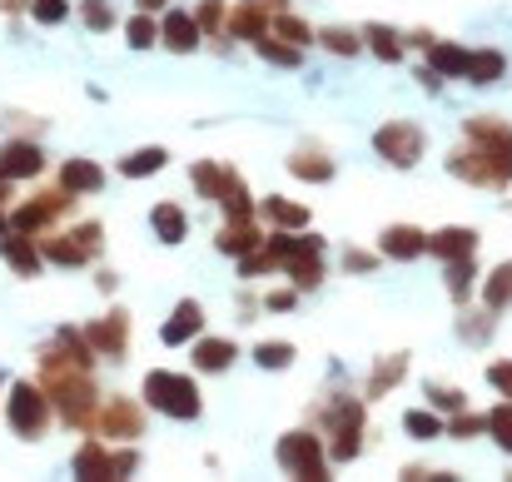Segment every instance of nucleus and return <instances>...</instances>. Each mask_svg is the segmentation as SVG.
I'll use <instances>...</instances> for the list:
<instances>
[{
	"label": "nucleus",
	"mask_w": 512,
	"mask_h": 482,
	"mask_svg": "<svg viewBox=\"0 0 512 482\" xmlns=\"http://www.w3.org/2000/svg\"><path fill=\"white\" fill-rule=\"evenodd\" d=\"M40 388L50 398V408L60 413V423L80 428V433H95V418H100V393H95V378L90 368H80L60 343H50L40 353Z\"/></svg>",
	"instance_id": "f257e3e1"
},
{
	"label": "nucleus",
	"mask_w": 512,
	"mask_h": 482,
	"mask_svg": "<svg viewBox=\"0 0 512 482\" xmlns=\"http://www.w3.org/2000/svg\"><path fill=\"white\" fill-rule=\"evenodd\" d=\"M145 408L179 418V423H194L204 413V398H199V383L189 373H174V368H150L145 373V388H140Z\"/></svg>",
	"instance_id": "f03ea898"
},
{
	"label": "nucleus",
	"mask_w": 512,
	"mask_h": 482,
	"mask_svg": "<svg viewBox=\"0 0 512 482\" xmlns=\"http://www.w3.org/2000/svg\"><path fill=\"white\" fill-rule=\"evenodd\" d=\"M40 259L45 264H60V269H80V264H95L100 249H105V224L100 219H85L75 229H45L40 239Z\"/></svg>",
	"instance_id": "7ed1b4c3"
},
{
	"label": "nucleus",
	"mask_w": 512,
	"mask_h": 482,
	"mask_svg": "<svg viewBox=\"0 0 512 482\" xmlns=\"http://www.w3.org/2000/svg\"><path fill=\"white\" fill-rule=\"evenodd\" d=\"M319 418L329 423V463H353L358 453H363V433H368V418H363V398H329L324 408H319Z\"/></svg>",
	"instance_id": "20e7f679"
},
{
	"label": "nucleus",
	"mask_w": 512,
	"mask_h": 482,
	"mask_svg": "<svg viewBox=\"0 0 512 482\" xmlns=\"http://www.w3.org/2000/svg\"><path fill=\"white\" fill-rule=\"evenodd\" d=\"M50 413H55V408H50V398H45L40 383H30V378H15V383H10V393H5V423H10L25 443L45 438Z\"/></svg>",
	"instance_id": "39448f33"
},
{
	"label": "nucleus",
	"mask_w": 512,
	"mask_h": 482,
	"mask_svg": "<svg viewBox=\"0 0 512 482\" xmlns=\"http://www.w3.org/2000/svg\"><path fill=\"white\" fill-rule=\"evenodd\" d=\"M274 458H279V468H284L289 478L329 482V453H324V443H319L309 428L284 433V438H279V448H274Z\"/></svg>",
	"instance_id": "423d86ee"
},
{
	"label": "nucleus",
	"mask_w": 512,
	"mask_h": 482,
	"mask_svg": "<svg viewBox=\"0 0 512 482\" xmlns=\"http://www.w3.org/2000/svg\"><path fill=\"white\" fill-rule=\"evenodd\" d=\"M463 135H468V145L483 150V160L493 164L498 189H508L512 184V125L508 120H498V115H473V120L463 125Z\"/></svg>",
	"instance_id": "0eeeda50"
},
{
	"label": "nucleus",
	"mask_w": 512,
	"mask_h": 482,
	"mask_svg": "<svg viewBox=\"0 0 512 482\" xmlns=\"http://www.w3.org/2000/svg\"><path fill=\"white\" fill-rule=\"evenodd\" d=\"M75 199H80V194H70L65 184L40 189V194L20 199V209L10 214V229H20V234H45V229H50L60 214H70V209H75Z\"/></svg>",
	"instance_id": "6e6552de"
},
{
	"label": "nucleus",
	"mask_w": 512,
	"mask_h": 482,
	"mask_svg": "<svg viewBox=\"0 0 512 482\" xmlns=\"http://www.w3.org/2000/svg\"><path fill=\"white\" fill-rule=\"evenodd\" d=\"M373 150H378V160H388L393 169H413L423 160V150H428V135L413 120H388V125H378Z\"/></svg>",
	"instance_id": "1a4fd4ad"
},
{
	"label": "nucleus",
	"mask_w": 512,
	"mask_h": 482,
	"mask_svg": "<svg viewBox=\"0 0 512 482\" xmlns=\"http://www.w3.org/2000/svg\"><path fill=\"white\" fill-rule=\"evenodd\" d=\"M95 438H110V443H135L145 438V408L135 398H105L100 403V418H95Z\"/></svg>",
	"instance_id": "9d476101"
},
{
	"label": "nucleus",
	"mask_w": 512,
	"mask_h": 482,
	"mask_svg": "<svg viewBox=\"0 0 512 482\" xmlns=\"http://www.w3.org/2000/svg\"><path fill=\"white\" fill-rule=\"evenodd\" d=\"M85 343L95 348V358H110V363H120V358H125V348H130V314H125V309H110V314H100V319L85 328Z\"/></svg>",
	"instance_id": "9b49d317"
},
{
	"label": "nucleus",
	"mask_w": 512,
	"mask_h": 482,
	"mask_svg": "<svg viewBox=\"0 0 512 482\" xmlns=\"http://www.w3.org/2000/svg\"><path fill=\"white\" fill-rule=\"evenodd\" d=\"M45 150L35 145V140H25V135H10L5 145H0V174L5 179H40L45 174Z\"/></svg>",
	"instance_id": "f8f14e48"
},
{
	"label": "nucleus",
	"mask_w": 512,
	"mask_h": 482,
	"mask_svg": "<svg viewBox=\"0 0 512 482\" xmlns=\"http://www.w3.org/2000/svg\"><path fill=\"white\" fill-rule=\"evenodd\" d=\"M378 254H383V259H398V264H413V259L428 254V234H423L418 224H388V229L378 234Z\"/></svg>",
	"instance_id": "ddd939ff"
},
{
	"label": "nucleus",
	"mask_w": 512,
	"mask_h": 482,
	"mask_svg": "<svg viewBox=\"0 0 512 482\" xmlns=\"http://www.w3.org/2000/svg\"><path fill=\"white\" fill-rule=\"evenodd\" d=\"M0 259H5V269L20 274V279H35L40 264H45L35 234H20V229H5V239H0Z\"/></svg>",
	"instance_id": "4468645a"
},
{
	"label": "nucleus",
	"mask_w": 512,
	"mask_h": 482,
	"mask_svg": "<svg viewBox=\"0 0 512 482\" xmlns=\"http://www.w3.org/2000/svg\"><path fill=\"white\" fill-rule=\"evenodd\" d=\"M448 174L463 179V184H478V189H498V174H493V164L483 160L478 145H453L448 150Z\"/></svg>",
	"instance_id": "2eb2a0df"
},
{
	"label": "nucleus",
	"mask_w": 512,
	"mask_h": 482,
	"mask_svg": "<svg viewBox=\"0 0 512 482\" xmlns=\"http://www.w3.org/2000/svg\"><path fill=\"white\" fill-rule=\"evenodd\" d=\"M165 20H160V45L174 50V55H189V50H199L204 45V35H199V20L189 15V10H160Z\"/></svg>",
	"instance_id": "dca6fc26"
},
{
	"label": "nucleus",
	"mask_w": 512,
	"mask_h": 482,
	"mask_svg": "<svg viewBox=\"0 0 512 482\" xmlns=\"http://www.w3.org/2000/svg\"><path fill=\"white\" fill-rule=\"evenodd\" d=\"M199 333H204V304L199 299H179L174 314L165 319V328H160V343L179 348V343H194Z\"/></svg>",
	"instance_id": "f3484780"
},
{
	"label": "nucleus",
	"mask_w": 512,
	"mask_h": 482,
	"mask_svg": "<svg viewBox=\"0 0 512 482\" xmlns=\"http://www.w3.org/2000/svg\"><path fill=\"white\" fill-rule=\"evenodd\" d=\"M428 254H438L443 264H453V259H473V254H478V229H468V224H448V229L428 234Z\"/></svg>",
	"instance_id": "a211bd4d"
},
{
	"label": "nucleus",
	"mask_w": 512,
	"mask_h": 482,
	"mask_svg": "<svg viewBox=\"0 0 512 482\" xmlns=\"http://www.w3.org/2000/svg\"><path fill=\"white\" fill-rule=\"evenodd\" d=\"M259 244H264L259 214H254V219H229V224L214 234V249L229 254V259H239V254H249V249H259Z\"/></svg>",
	"instance_id": "6ab92c4d"
},
{
	"label": "nucleus",
	"mask_w": 512,
	"mask_h": 482,
	"mask_svg": "<svg viewBox=\"0 0 512 482\" xmlns=\"http://www.w3.org/2000/svg\"><path fill=\"white\" fill-rule=\"evenodd\" d=\"M75 478H85V482H115V468H110V448H105V438H85L80 443V453H75Z\"/></svg>",
	"instance_id": "aec40b11"
},
{
	"label": "nucleus",
	"mask_w": 512,
	"mask_h": 482,
	"mask_svg": "<svg viewBox=\"0 0 512 482\" xmlns=\"http://www.w3.org/2000/svg\"><path fill=\"white\" fill-rule=\"evenodd\" d=\"M214 204H219L229 219H254V214H259V204H254V194H249V184H244V174H239V169H229V174H224V184H219Z\"/></svg>",
	"instance_id": "412c9836"
},
{
	"label": "nucleus",
	"mask_w": 512,
	"mask_h": 482,
	"mask_svg": "<svg viewBox=\"0 0 512 482\" xmlns=\"http://www.w3.org/2000/svg\"><path fill=\"white\" fill-rule=\"evenodd\" d=\"M284 274H289V284H294L299 294L319 289V284L329 279V269H324V249H304V254H294V259L284 264Z\"/></svg>",
	"instance_id": "4be33fe9"
},
{
	"label": "nucleus",
	"mask_w": 512,
	"mask_h": 482,
	"mask_svg": "<svg viewBox=\"0 0 512 482\" xmlns=\"http://www.w3.org/2000/svg\"><path fill=\"white\" fill-rule=\"evenodd\" d=\"M55 184H65L70 194H100L105 189V169L95 160H60V179Z\"/></svg>",
	"instance_id": "5701e85b"
},
{
	"label": "nucleus",
	"mask_w": 512,
	"mask_h": 482,
	"mask_svg": "<svg viewBox=\"0 0 512 482\" xmlns=\"http://www.w3.org/2000/svg\"><path fill=\"white\" fill-rule=\"evenodd\" d=\"M150 229H155L160 244H184V234H189V214H184L174 199H160V204L150 209Z\"/></svg>",
	"instance_id": "b1692460"
},
{
	"label": "nucleus",
	"mask_w": 512,
	"mask_h": 482,
	"mask_svg": "<svg viewBox=\"0 0 512 482\" xmlns=\"http://www.w3.org/2000/svg\"><path fill=\"white\" fill-rule=\"evenodd\" d=\"M269 20H274L269 10H259V5H244V0H239V5L229 10V20H224V35H239V40H249V45H254L259 35H269Z\"/></svg>",
	"instance_id": "393cba45"
},
{
	"label": "nucleus",
	"mask_w": 512,
	"mask_h": 482,
	"mask_svg": "<svg viewBox=\"0 0 512 482\" xmlns=\"http://www.w3.org/2000/svg\"><path fill=\"white\" fill-rule=\"evenodd\" d=\"M508 75V55L503 50H468V70H463V80L468 85H498Z\"/></svg>",
	"instance_id": "a878e982"
},
{
	"label": "nucleus",
	"mask_w": 512,
	"mask_h": 482,
	"mask_svg": "<svg viewBox=\"0 0 512 482\" xmlns=\"http://www.w3.org/2000/svg\"><path fill=\"white\" fill-rule=\"evenodd\" d=\"M234 358H239L234 338H194V368L199 373H224Z\"/></svg>",
	"instance_id": "bb28decb"
},
{
	"label": "nucleus",
	"mask_w": 512,
	"mask_h": 482,
	"mask_svg": "<svg viewBox=\"0 0 512 482\" xmlns=\"http://www.w3.org/2000/svg\"><path fill=\"white\" fill-rule=\"evenodd\" d=\"M403 373H408V353H403V348H398V353H388V358H378V363H373V373H368V398L393 393V388L403 383Z\"/></svg>",
	"instance_id": "cd10ccee"
},
{
	"label": "nucleus",
	"mask_w": 512,
	"mask_h": 482,
	"mask_svg": "<svg viewBox=\"0 0 512 482\" xmlns=\"http://www.w3.org/2000/svg\"><path fill=\"white\" fill-rule=\"evenodd\" d=\"M363 50H373L383 65H398L403 60V35L393 25H378L373 20V25H363Z\"/></svg>",
	"instance_id": "c85d7f7f"
},
{
	"label": "nucleus",
	"mask_w": 512,
	"mask_h": 482,
	"mask_svg": "<svg viewBox=\"0 0 512 482\" xmlns=\"http://www.w3.org/2000/svg\"><path fill=\"white\" fill-rule=\"evenodd\" d=\"M259 214H264L274 229H309V209L294 204V199H284V194H269V199L259 204Z\"/></svg>",
	"instance_id": "c756f323"
},
{
	"label": "nucleus",
	"mask_w": 512,
	"mask_h": 482,
	"mask_svg": "<svg viewBox=\"0 0 512 482\" xmlns=\"http://www.w3.org/2000/svg\"><path fill=\"white\" fill-rule=\"evenodd\" d=\"M289 174L304 179V184H329V179L339 174V164L329 160V155H319V150H299V155L289 160Z\"/></svg>",
	"instance_id": "7c9ffc66"
},
{
	"label": "nucleus",
	"mask_w": 512,
	"mask_h": 482,
	"mask_svg": "<svg viewBox=\"0 0 512 482\" xmlns=\"http://www.w3.org/2000/svg\"><path fill=\"white\" fill-rule=\"evenodd\" d=\"M170 164V150L165 145H145V150H130L125 160H120V174L125 179H150V174H160Z\"/></svg>",
	"instance_id": "2f4dec72"
},
{
	"label": "nucleus",
	"mask_w": 512,
	"mask_h": 482,
	"mask_svg": "<svg viewBox=\"0 0 512 482\" xmlns=\"http://www.w3.org/2000/svg\"><path fill=\"white\" fill-rule=\"evenodd\" d=\"M508 304H512V259H503V264L488 269V279H483V309L503 314Z\"/></svg>",
	"instance_id": "473e14b6"
},
{
	"label": "nucleus",
	"mask_w": 512,
	"mask_h": 482,
	"mask_svg": "<svg viewBox=\"0 0 512 482\" xmlns=\"http://www.w3.org/2000/svg\"><path fill=\"white\" fill-rule=\"evenodd\" d=\"M428 70H438V75H463L468 70V50L463 45H453V40H433L428 45Z\"/></svg>",
	"instance_id": "72a5a7b5"
},
{
	"label": "nucleus",
	"mask_w": 512,
	"mask_h": 482,
	"mask_svg": "<svg viewBox=\"0 0 512 482\" xmlns=\"http://www.w3.org/2000/svg\"><path fill=\"white\" fill-rule=\"evenodd\" d=\"M194 20H199V35L219 50L224 45V20H229V5L224 0H199L194 5Z\"/></svg>",
	"instance_id": "f704fd0d"
},
{
	"label": "nucleus",
	"mask_w": 512,
	"mask_h": 482,
	"mask_svg": "<svg viewBox=\"0 0 512 482\" xmlns=\"http://www.w3.org/2000/svg\"><path fill=\"white\" fill-rule=\"evenodd\" d=\"M254 50H259V60H269V65H279V70H299V60H304V50L289 45V40H279V35H259Z\"/></svg>",
	"instance_id": "c9c22d12"
},
{
	"label": "nucleus",
	"mask_w": 512,
	"mask_h": 482,
	"mask_svg": "<svg viewBox=\"0 0 512 482\" xmlns=\"http://www.w3.org/2000/svg\"><path fill=\"white\" fill-rule=\"evenodd\" d=\"M294 358H299V348L284 343V338H264V343H254V363H259L264 373H284Z\"/></svg>",
	"instance_id": "e433bc0d"
},
{
	"label": "nucleus",
	"mask_w": 512,
	"mask_h": 482,
	"mask_svg": "<svg viewBox=\"0 0 512 482\" xmlns=\"http://www.w3.org/2000/svg\"><path fill=\"white\" fill-rule=\"evenodd\" d=\"M314 40H324V50H334L343 60H353L363 50V30H348V25H324V30H314Z\"/></svg>",
	"instance_id": "4c0bfd02"
},
{
	"label": "nucleus",
	"mask_w": 512,
	"mask_h": 482,
	"mask_svg": "<svg viewBox=\"0 0 512 482\" xmlns=\"http://www.w3.org/2000/svg\"><path fill=\"white\" fill-rule=\"evenodd\" d=\"M269 35H279V40H289V45H314V25L309 20H299V15H289V10H279L274 20H269Z\"/></svg>",
	"instance_id": "58836bf2"
},
{
	"label": "nucleus",
	"mask_w": 512,
	"mask_h": 482,
	"mask_svg": "<svg viewBox=\"0 0 512 482\" xmlns=\"http://www.w3.org/2000/svg\"><path fill=\"white\" fill-rule=\"evenodd\" d=\"M443 289H448L453 304H468V294H473V259H453V264H443Z\"/></svg>",
	"instance_id": "ea45409f"
},
{
	"label": "nucleus",
	"mask_w": 512,
	"mask_h": 482,
	"mask_svg": "<svg viewBox=\"0 0 512 482\" xmlns=\"http://www.w3.org/2000/svg\"><path fill=\"white\" fill-rule=\"evenodd\" d=\"M403 428H408V438H418V443L443 438V418H438V408H408V413H403Z\"/></svg>",
	"instance_id": "a19ab883"
},
{
	"label": "nucleus",
	"mask_w": 512,
	"mask_h": 482,
	"mask_svg": "<svg viewBox=\"0 0 512 482\" xmlns=\"http://www.w3.org/2000/svg\"><path fill=\"white\" fill-rule=\"evenodd\" d=\"M224 174H229V164H219V160H194V169H189V179H194L199 199H209V204H214V194H219Z\"/></svg>",
	"instance_id": "79ce46f5"
},
{
	"label": "nucleus",
	"mask_w": 512,
	"mask_h": 482,
	"mask_svg": "<svg viewBox=\"0 0 512 482\" xmlns=\"http://www.w3.org/2000/svg\"><path fill=\"white\" fill-rule=\"evenodd\" d=\"M125 40H130L135 50H150V45H160V25H155V15H150V10H135V15L125 20Z\"/></svg>",
	"instance_id": "37998d69"
},
{
	"label": "nucleus",
	"mask_w": 512,
	"mask_h": 482,
	"mask_svg": "<svg viewBox=\"0 0 512 482\" xmlns=\"http://www.w3.org/2000/svg\"><path fill=\"white\" fill-rule=\"evenodd\" d=\"M483 433H493V443H498V448L512 458V398H508V403H498V408L483 418Z\"/></svg>",
	"instance_id": "c03bdc74"
},
{
	"label": "nucleus",
	"mask_w": 512,
	"mask_h": 482,
	"mask_svg": "<svg viewBox=\"0 0 512 482\" xmlns=\"http://www.w3.org/2000/svg\"><path fill=\"white\" fill-rule=\"evenodd\" d=\"M493 328H498L493 309H478V314H463V319H458V338H463V343H488Z\"/></svg>",
	"instance_id": "a18cd8bd"
},
{
	"label": "nucleus",
	"mask_w": 512,
	"mask_h": 482,
	"mask_svg": "<svg viewBox=\"0 0 512 482\" xmlns=\"http://www.w3.org/2000/svg\"><path fill=\"white\" fill-rule=\"evenodd\" d=\"M80 20H85L90 35H105L115 25V5L110 0H80Z\"/></svg>",
	"instance_id": "49530a36"
},
{
	"label": "nucleus",
	"mask_w": 512,
	"mask_h": 482,
	"mask_svg": "<svg viewBox=\"0 0 512 482\" xmlns=\"http://www.w3.org/2000/svg\"><path fill=\"white\" fill-rule=\"evenodd\" d=\"M428 403L438 413H458V408H468V393L463 388H448V383H428Z\"/></svg>",
	"instance_id": "de8ad7c7"
},
{
	"label": "nucleus",
	"mask_w": 512,
	"mask_h": 482,
	"mask_svg": "<svg viewBox=\"0 0 512 482\" xmlns=\"http://www.w3.org/2000/svg\"><path fill=\"white\" fill-rule=\"evenodd\" d=\"M443 433H448V438H478V433H483V418L468 413V408H458V413L443 423Z\"/></svg>",
	"instance_id": "09e8293b"
},
{
	"label": "nucleus",
	"mask_w": 512,
	"mask_h": 482,
	"mask_svg": "<svg viewBox=\"0 0 512 482\" xmlns=\"http://www.w3.org/2000/svg\"><path fill=\"white\" fill-rule=\"evenodd\" d=\"M70 15V0H30V20L35 25H60Z\"/></svg>",
	"instance_id": "8fccbe9b"
},
{
	"label": "nucleus",
	"mask_w": 512,
	"mask_h": 482,
	"mask_svg": "<svg viewBox=\"0 0 512 482\" xmlns=\"http://www.w3.org/2000/svg\"><path fill=\"white\" fill-rule=\"evenodd\" d=\"M110 468H115V482L130 478V473H140V448H135V443L115 448V453H110Z\"/></svg>",
	"instance_id": "3c124183"
},
{
	"label": "nucleus",
	"mask_w": 512,
	"mask_h": 482,
	"mask_svg": "<svg viewBox=\"0 0 512 482\" xmlns=\"http://www.w3.org/2000/svg\"><path fill=\"white\" fill-rule=\"evenodd\" d=\"M488 383L498 388V398H512V358H493L488 363Z\"/></svg>",
	"instance_id": "603ef678"
},
{
	"label": "nucleus",
	"mask_w": 512,
	"mask_h": 482,
	"mask_svg": "<svg viewBox=\"0 0 512 482\" xmlns=\"http://www.w3.org/2000/svg\"><path fill=\"white\" fill-rule=\"evenodd\" d=\"M343 269H348V274H378V254H363V249H343Z\"/></svg>",
	"instance_id": "864d4df0"
},
{
	"label": "nucleus",
	"mask_w": 512,
	"mask_h": 482,
	"mask_svg": "<svg viewBox=\"0 0 512 482\" xmlns=\"http://www.w3.org/2000/svg\"><path fill=\"white\" fill-rule=\"evenodd\" d=\"M294 304H299V289H294V284H289V289H274V294H264V309H269V314H289Z\"/></svg>",
	"instance_id": "5fc2aeb1"
},
{
	"label": "nucleus",
	"mask_w": 512,
	"mask_h": 482,
	"mask_svg": "<svg viewBox=\"0 0 512 482\" xmlns=\"http://www.w3.org/2000/svg\"><path fill=\"white\" fill-rule=\"evenodd\" d=\"M403 40H408L413 50H428V45H433L438 35H433V30H413V35H403Z\"/></svg>",
	"instance_id": "6e6d98bb"
},
{
	"label": "nucleus",
	"mask_w": 512,
	"mask_h": 482,
	"mask_svg": "<svg viewBox=\"0 0 512 482\" xmlns=\"http://www.w3.org/2000/svg\"><path fill=\"white\" fill-rule=\"evenodd\" d=\"M95 289H100V294H115V289H120V274H110V269H100V279H95Z\"/></svg>",
	"instance_id": "4d7b16f0"
},
{
	"label": "nucleus",
	"mask_w": 512,
	"mask_h": 482,
	"mask_svg": "<svg viewBox=\"0 0 512 482\" xmlns=\"http://www.w3.org/2000/svg\"><path fill=\"white\" fill-rule=\"evenodd\" d=\"M135 10H150V15H160V10H170V0H135Z\"/></svg>",
	"instance_id": "13d9d810"
},
{
	"label": "nucleus",
	"mask_w": 512,
	"mask_h": 482,
	"mask_svg": "<svg viewBox=\"0 0 512 482\" xmlns=\"http://www.w3.org/2000/svg\"><path fill=\"white\" fill-rule=\"evenodd\" d=\"M244 5H259V10H269V15H279L289 0H244Z\"/></svg>",
	"instance_id": "bf43d9fd"
},
{
	"label": "nucleus",
	"mask_w": 512,
	"mask_h": 482,
	"mask_svg": "<svg viewBox=\"0 0 512 482\" xmlns=\"http://www.w3.org/2000/svg\"><path fill=\"white\" fill-rule=\"evenodd\" d=\"M10 199H15V179H5V174H0V204H10Z\"/></svg>",
	"instance_id": "052dcab7"
},
{
	"label": "nucleus",
	"mask_w": 512,
	"mask_h": 482,
	"mask_svg": "<svg viewBox=\"0 0 512 482\" xmlns=\"http://www.w3.org/2000/svg\"><path fill=\"white\" fill-rule=\"evenodd\" d=\"M0 10L5 15H20V10H30V0H0Z\"/></svg>",
	"instance_id": "680f3d73"
},
{
	"label": "nucleus",
	"mask_w": 512,
	"mask_h": 482,
	"mask_svg": "<svg viewBox=\"0 0 512 482\" xmlns=\"http://www.w3.org/2000/svg\"><path fill=\"white\" fill-rule=\"evenodd\" d=\"M5 229H10V214H5V204H0V239H5Z\"/></svg>",
	"instance_id": "e2e57ef3"
},
{
	"label": "nucleus",
	"mask_w": 512,
	"mask_h": 482,
	"mask_svg": "<svg viewBox=\"0 0 512 482\" xmlns=\"http://www.w3.org/2000/svg\"><path fill=\"white\" fill-rule=\"evenodd\" d=\"M508 482H512V473H508Z\"/></svg>",
	"instance_id": "0e129e2a"
}]
</instances>
